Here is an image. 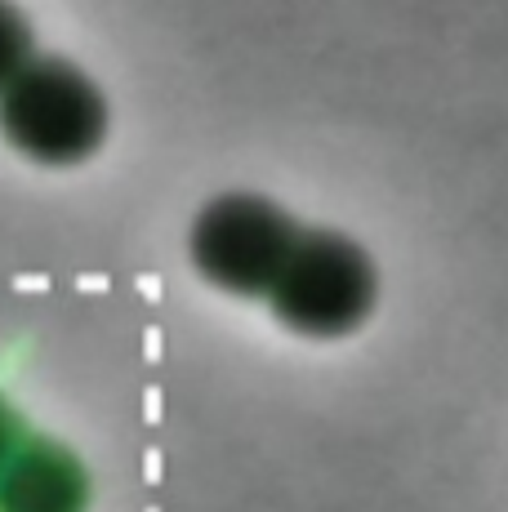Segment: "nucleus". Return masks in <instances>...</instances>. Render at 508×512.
<instances>
[{
    "instance_id": "obj_1",
    "label": "nucleus",
    "mask_w": 508,
    "mask_h": 512,
    "mask_svg": "<svg viewBox=\"0 0 508 512\" xmlns=\"http://www.w3.org/2000/svg\"><path fill=\"white\" fill-rule=\"evenodd\" d=\"M0 134L36 165H81L107 139V98L76 63L36 54L0 90Z\"/></svg>"
},
{
    "instance_id": "obj_2",
    "label": "nucleus",
    "mask_w": 508,
    "mask_h": 512,
    "mask_svg": "<svg viewBox=\"0 0 508 512\" xmlns=\"http://www.w3.org/2000/svg\"><path fill=\"white\" fill-rule=\"evenodd\" d=\"M281 326L308 339H344L366 326L379 299L375 259L335 228H304L268 290Z\"/></svg>"
},
{
    "instance_id": "obj_3",
    "label": "nucleus",
    "mask_w": 508,
    "mask_h": 512,
    "mask_svg": "<svg viewBox=\"0 0 508 512\" xmlns=\"http://www.w3.org/2000/svg\"><path fill=\"white\" fill-rule=\"evenodd\" d=\"M299 223L259 192H223L201 205L188 250L197 272L228 294H268L299 241Z\"/></svg>"
},
{
    "instance_id": "obj_4",
    "label": "nucleus",
    "mask_w": 508,
    "mask_h": 512,
    "mask_svg": "<svg viewBox=\"0 0 508 512\" xmlns=\"http://www.w3.org/2000/svg\"><path fill=\"white\" fill-rule=\"evenodd\" d=\"M90 472L50 437H23L0 468V512H85Z\"/></svg>"
},
{
    "instance_id": "obj_5",
    "label": "nucleus",
    "mask_w": 508,
    "mask_h": 512,
    "mask_svg": "<svg viewBox=\"0 0 508 512\" xmlns=\"http://www.w3.org/2000/svg\"><path fill=\"white\" fill-rule=\"evenodd\" d=\"M36 58L32 18L18 9V0H0V90Z\"/></svg>"
},
{
    "instance_id": "obj_6",
    "label": "nucleus",
    "mask_w": 508,
    "mask_h": 512,
    "mask_svg": "<svg viewBox=\"0 0 508 512\" xmlns=\"http://www.w3.org/2000/svg\"><path fill=\"white\" fill-rule=\"evenodd\" d=\"M23 446V419L14 415V406H9L5 397H0V468L9 464V455Z\"/></svg>"
}]
</instances>
